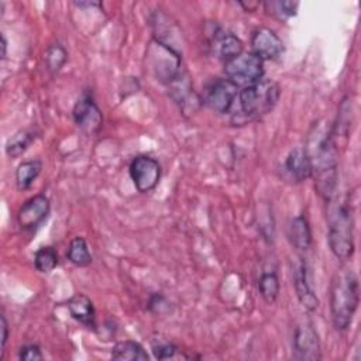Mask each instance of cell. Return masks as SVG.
<instances>
[{"instance_id": "6da1fadb", "label": "cell", "mask_w": 361, "mask_h": 361, "mask_svg": "<svg viewBox=\"0 0 361 361\" xmlns=\"http://www.w3.org/2000/svg\"><path fill=\"white\" fill-rule=\"evenodd\" d=\"M360 302L358 278L353 269L344 268L334 274L330 283V314L336 330L350 327Z\"/></svg>"}, {"instance_id": "7a4b0ae2", "label": "cell", "mask_w": 361, "mask_h": 361, "mask_svg": "<svg viewBox=\"0 0 361 361\" xmlns=\"http://www.w3.org/2000/svg\"><path fill=\"white\" fill-rule=\"evenodd\" d=\"M314 186L317 193L330 200L337 188V149L331 131L326 133L316 144L314 154H310Z\"/></svg>"}, {"instance_id": "3957f363", "label": "cell", "mask_w": 361, "mask_h": 361, "mask_svg": "<svg viewBox=\"0 0 361 361\" xmlns=\"http://www.w3.org/2000/svg\"><path fill=\"white\" fill-rule=\"evenodd\" d=\"M329 247L338 259H350L354 254V216L348 200H338L329 212Z\"/></svg>"}, {"instance_id": "277c9868", "label": "cell", "mask_w": 361, "mask_h": 361, "mask_svg": "<svg viewBox=\"0 0 361 361\" xmlns=\"http://www.w3.org/2000/svg\"><path fill=\"white\" fill-rule=\"evenodd\" d=\"M281 90L276 82L259 79L255 83L244 86L238 92L237 102L244 120H257L269 113L278 103Z\"/></svg>"}, {"instance_id": "5b68a950", "label": "cell", "mask_w": 361, "mask_h": 361, "mask_svg": "<svg viewBox=\"0 0 361 361\" xmlns=\"http://www.w3.org/2000/svg\"><path fill=\"white\" fill-rule=\"evenodd\" d=\"M147 56L155 78L168 86L185 73L180 55L166 42L155 39L149 45Z\"/></svg>"}, {"instance_id": "8992f818", "label": "cell", "mask_w": 361, "mask_h": 361, "mask_svg": "<svg viewBox=\"0 0 361 361\" xmlns=\"http://www.w3.org/2000/svg\"><path fill=\"white\" fill-rule=\"evenodd\" d=\"M224 72L228 80L244 87L264 78V61L252 52H243L224 62Z\"/></svg>"}, {"instance_id": "52a82bcc", "label": "cell", "mask_w": 361, "mask_h": 361, "mask_svg": "<svg viewBox=\"0 0 361 361\" xmlns=\"http://www.w3.org/2000/svg\"><path fill=\"white\" fill-rule=\"evenodd\" d=\"M238 86L228 79H210L202 90V102L217 113H228L238 97Z\"/></svg>"}, {"instance_id": "ba28073f", "label": "cell", "mask_w": 361, "mask_h": 361, "mask_svg": "<svg viewBox=\"0 0 361 361\" xmlns=\"http://www.w3.org/2000/svg\"><path fill=\"white\" fill-rule=\"evenodd\" d=\"M293 358L300 361H317L322 358L320 340L314 324L309 319L299 322L293 330Z\"/></svg>"}, {"instance_id": "9c48e42d", "label": "cell", "mask_w": 361, "mask_h": 361, "mask_svg": "<svg viewBox=\"0 0 361 361\" xmlns=\"http://www.w3.org/2000/svg\"><path fill=\"white\" fill-rule=\"evenodd\" d=\"M128 172L135 189L141 193H147L158 185L161 178V165L149 155H137L130 162Z\"/></svg>"}, {"instance_id": "30bf717a", "label": "cell", "mask_w": 361, "mask_h": 361, "mask_svg": "<svg viewBox=\"0 0 361 361\" xmlns=\"http://www.w3.org/2000/svg\"><path fill=\"white\" fill-rule=\"evenodd\" d=\"M72 117L75 124L86 134H96L103 124L102 111L90 93H83L73 106Z\"/></svg>"}, {"instance_id": "8fae6325", "label": "cell", "mask_w": 361, "mask_h": 361, "mask_svg": "<svg viewBox=\"0 0 361 361\" xmlns=\"http://www.w3.org/2000/svg\"><path fill=\"white\" fill-rule=\"evenodd\" d=\"M49 214V199L45 195H35L25 200L17 213L18 226L31 231L37 228Z\"/></svg>"}, {"instance_id": "7c38bea8", "label": "cell", "mask_w": 361, "mask_h": 361, "mask_svg": "<svg viewBox=\"0 0 361 361\" xmlns=\"http://www.w3.org/2000/svg\"><path fill=\"white\" fill-rule=\"evenodd\" d=\"M251 52L262 61H272L282 55L283 42L274 30L261 27L257 28L251 37Z\"/></svg>"}, {"instance_id": "4fadbf2b", "label": "cell", "mask_w": 361, "mask_h": 361, "mask_svg": "<svg viewBox=\"0 0 361 361\" xmlns=\"http://www.w3.org/2000/svg\"><path fill=\"white\" fill-rule=\"evenodd\" d=\"M293 285L299 303L307 312H314L319 307V299L312 288L309 269L306 261L299 258V261L293 267Z\"/></svg>"}, {"instance_id": "5bb4252c", "label": "cell", "mask_w": 361, "mask_h": 361, "mask_svg": "<svg viewBox=\"0 0 361 361\" xmlns=\"http://www.w3.org/2000/svg\"><path fill=\"white\" fill-rule=\"evenodd\" d=\"M283 171L285 175L295 183H300L312 178L313 166L309 151L302 147L290 149L283 161Z\"/></svg>"}, {"instance_id": "9a60e30c", "label": "cell", "mask_w": 361, "mask_h": 361, "mask_svg": "<svg viewBox=\"0 0 361 361\" xmlns=\"http://www.w3.org/2000/svg\"><path fill=\"white\" fill-rule=\"evenodd\" d=\"M210 48L213 54L223 62H227L243 54V42L235 35L223 31L221 28H217L213 32L210 39Z\"/></svg>"}, {"instance_id": "2e32d148", "label": "cell", "mask_w": 361, "mask_h": 361, "mask_svg": "<svg viewBox=\"0 0 361 361\" xmlns=\"http://www.w3.org/2000/svg\"><path fill=\"white\" fill-rule=\"evenodd\" d=\"M66 307L71 316L86 326L87 329H96V312L93 302L83 293H76L68 299Z\"/></svg>"}, {"instance_id": "e0dca14e", "label": "cell", "mask_w": 361, "mask_h": 361, "mask_svg": "<svg viewBox=\"0 0 361 361\" xmlns=\"http://www.w3.org/2000/svg\"><path fill=\"white\" fill-rule=\"evenodd\" d=\"M288 238L290 244L299 250L306 251L312 245V230L306 216L299 214L293 217L288 224Z\"/></svg>"}, {"instance_id": "ac0fdd59", "label": "cell", "mask_w": 361, "mask_h": 361, "mask_svg": "<svg viewBox=\"0 0 361 361\" xmlns=\"http://www.w3.org/2000/svg\"><path fill=\"white\" fill-rule=\"evenodd\" d=\"M111 358L120 361H147L149 355L144 350V347L133 340L118 341L111 348Z\"/></svg>"}, {"instance_id": "d6986e66", "label": "cell", "mask_w": 361, "mask_h": 361, "mask_svg": "<svg viewBox=\"0 0 361 361\" xmlns=\"http://www.w3.org/2000/svg\"><path fill=\"white\" fill-rule=\"evenodd\" d=\"M42 162L39 159L23 161L16 169V185L20 190H27L31 188L37 176L41 173Z\"/></svg>"}, {"instance_id": "ffe728a7", "label": "cell", "mask_w": 361, "mask_h": 361, "mask_svg": "<svg viewBox=\"0 0 361 361\" xmlns=\"http://www.w3.org/2000/svg\"><path fill=\"white\" fill-rule=\"evenodd\" d=\"M35 131L25 128V130H18L14 133L6 142V154L10 158H17L23 155L27 148L34 142L35 140Z\"/></svg>"}, {"instance_id": "44dd1931", "label": "cell", "mask_w": 361, "mask_h": 361, "mask_svg": "<svg viewBox=\"0 0 361 361\" xmlns=\"http://www.w3.org/2000/svg\"><path fill=\"white\" fill-rule=\"evenodd\" d=\"M258 290L262 299L268 303L272 305L279 295V279L278 275L274 269H265L258 281Z\"/></svg>"}, {"instance_id": "7402d4cb", "label": "cell", "mask_w": 361, "mask_h": 361, "mask_svg": "<svg viewBox=\"0 0 361 361\" xmlns=\"http://www.w3.org/2000/svg\"><path fill=\"white\" fill-rule=\"evenodd\" d=\"M66 257L76 267H86L92 262V255L83 237H75L71 241L66 251Z\"/></svg>"}, {"instance_id": "603a6c76", "label": "cell", "mask_w": 361, "mask_h": 361, "mask_svg": "<svg viewBox=\"0 0 361 361\" xmlns=\"http://www.w3.org/2000/svg\"><path fill=\"white\" fill-rule=\"evenodd\" d=\"M34 265L41 274L51 272L58 265V254L54 247H41L34 255Z\"/></svg>"}, {"instance_id": "cb8c5ba5", "label": "cell", "mask_w": 361, "mask_h": 361, "mask_svg": "<svg viewBox=\"0 0 361 361\" xmlns=\"http://www.w3.org/2000/svg\"><path fill=\"white\" fill-rule=\"evenodd\" d=\"M66 51L63 49V47H61L59 44H55V45H51L48 49H47V55H45V59H47V65H48V69L55 73L58 72L63 63L66 62Z\"/></svg>"}, {"instance_id": "d4e9b609", "label": "cell", "mask_w": 361, "mask_h": 361, "mask_svg": "<svg viewBox=\"0 0 361 361\" xmlns=\"http://www.w3.org/2000/svg\"><path fill=\"white\" fill-rule=\"evenodd\" d=\"M298 6H299L298 1H271V3H265L267 10L272 14H278L279 18L296 16Z\"/></svg>"}, {"instance_id": "484cf974", "label": "cell", "mask_w": 361, "mask_h": 361, "mask_svg": "<svg viewBox=\"0 0 361 361\" xmlns=\"http://www.w3.org/2000/svg\"><path fill=\"white\" fill-rule=\"evenodd\" d=\"M176 351H178V347L173 343H169V341H158V343L152 344L154 357L158 358V360L172 358V357H175Z\"/></svg>"}, {"instance_id": "4316f807", "label": "cell", "mask_w": 361, "mask_h": 361, "mask_svg": "<svg viewBox=\"0 0 361 361\" xmlns=\"http://www.w3.org/2000/svg\"><path fill=\"white\" fill-rule=\"evenodd\" d=\"M18 358L24 360V361H37V360H42L44 357L37 344H27L20 348Z\"/></svg>"}, {"instance_id": "83f0119b", "label": "cell", "mask_w": 361, "mask_h": 361, "mask_svg": "<svg viewBox=\"0 0 361 361\" xmlns=\"http://www.w3.org/2000/svg\"><path fill=\"white\" fill-rule=\"evenodd\" d=\"M165 305H168L166 300H165V298H164L162 295H159V293H155V295L151 296V299H149V302H148V309H149V310H154V312H157V313H161V312H162L161 307L165 306Z\"/></svg>"}, {"instance_id": "f1b7e54d", "label": "cell", "mask_w": 361, "mask_h": 361, "mask_svg": "<svg viewBox=\"0 0 361 361\" xmlns=\"http://www.w3.org/2000/svg\"><path fill=\"white\" fill-rule=\"evenodd\" d=\"M0 322H1V350L4 351L6 344H7V338H8V323H7L6 316L3 313L0 316Z\"/></svg>"}, {"instance_id": "f546056e", "label": "cell", "mask_w": 361, "mask_h": 361, "mask_svg": "<svg viewBox=\"0 0 361 361\" xmlns=\"http://www.w3.org/2000/svg\"><path fill=\"white\" fill-rule=\"evenodd\" d=\"M6 51H7V39L4 34H1V59L6 58Z\"/></svg>"}]
</instances>
